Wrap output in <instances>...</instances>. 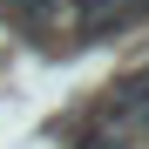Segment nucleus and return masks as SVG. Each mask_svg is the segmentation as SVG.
<instances>
[{"mask_svg": "<svg viewBox=\"0 0 149 149\" xmlns=\"http://www.w3.org/2000/svg\"><path fill=\"white\" fill-rule=\"evenodd\" d=\"M142 74H149V68H142Z\"/></svg>", "mask_w": 149, "mask_h": 149, "instance_id": "1", "label": "nucleus"}]
</instances>
